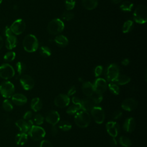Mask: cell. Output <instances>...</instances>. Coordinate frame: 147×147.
<instances>
[{"instance_id":"43","label":"cell","mask_w":147,"mask_h":147,"mask_svg":"<svg viewBox=\"0 0 147 147\" xmlns=\"http://www.w3.org/2000/svg\"><path fill=\"white\" fill-rule=\"evenodd\" d=\"M102 71H103V68H102V66L101 65H98L95 67V70H94V74H95V76L98 77L99 76H100L102 73Z\"/></svg>"},{"instance_id":"39","label":"cell","mask_w":147,"mask_h":147,"mask_svg":"<svg viewBox=\"0 0 147 147\" xmlns=\"http://www.w3.org/2000/svg\"><path fill=\"white\" fill-rule=\"evenodd\" d=\"M65 7L68 11L72 10L75 6V0H65Z\"/></svg>"},{"instance_id":"40","label":"cell","mask_w":147,"mask_h":147,"mask_svg":"<svg viewBox=\"0 0 147 147\" xmlns=\"http://www.w3.org/2000/svg\"><path fill=\"white\" fill-rule=\"evenodd\" d=\"M61 17H62V18L63 20H66V21H69V20H71L74 18V14L72 12L67 10L66 11H64L62 14Z\"/></svg>"},{"instance_id":"50","label":"cell","mask_w":147,"mask_h":147,"mask_svg":"<svg viewBox=\"0 0 147 147\" xmlns=\"http://www.w3.org/2000/svg\"><path fill=\"white\" fill-rule=\"evenodd\" d=\"M110 145L111 146L113 147H114V146H116L117 145V140H115V138L113 137L111 140H110Z\"/></svg>"},{"instance_id":"5","label":"cell","mask_w":147,"mask_h":147,"mask_svg":"<svg viewBox=\"0 0 147 147\" xmlns=\"http://www.w3.org/2000/svg\"><path fill=\"white\" fill-rule=\"evenodd\" d=\"M14 91V86L10 81H4L0 84V93L1 95L5 98L11 97Z\"/></svg>"},{"instance_id":"47","label":"cell","mask_w":147,"mask_h":147,"mask_svg":"<svg viewBox=\"0 0 147 147\" xmlns=\"http://www.w3.org/2000/svg\"><path fill=\"white\" fill-rule=\"evenodd\" d=\"M13 34V33H12L10 28L9 27V26H6L5 29H4V34L6 36V37L10 36V35H11Z\"/></svg>"},{"instance_id":"19","label":"cell","mask_w":147,"mask_h":147,"mask_svg":"<svg viewBox=\"0 0 147 147\" xmlns=\"http://www.w3.org/2000/svg\"><path fill=\"white\" fill-rule=\"evenodd\" d=\"M11 100L13 103L17 106H22L27 102V98L22 94H14L11 96Z\"/></svg>"},{"instance_id":"44","label":"cell","mask_w":147,"mask_h":147,"mask_svg":"<svg viewBox=\"0 0 147 147\" xmlns=\"http://www.w3.org/2000/svg\"><path fill=\"white\" fill-rule=\"evenodd\" d=\"M122 115V112L121 110H117L114 113L113 115V118L114 119H117L121 118Z\"/></svg>"},{"instance_id":"6","label":"cell","mask_w":147,"mask_h":147,"mask_svg":"<svg viewBox=\"0 0 147 147\" xmlns=\"http://www.w3.org/2000/svg\"><path fill=\"white\" fill-rule=\"evenodd\" d=\"M29 134L34 141H39L42 139L45 136V130L37 125H32L29 131Z\"/></svg>"},{"instance_id":"49","label":"cell","mask_w":147,"mask_h":147,"mask_svg":"<svg viewBox=\"0 0 147 147\" xmlns=\"http://www.w3.org/2000/svg\"><path fill=\"white\" fill-rule=\"evenodd\" d=\"M51 134L52 136H56L57 134L58 133V129L57 127L54 125V126H52L51 129Z\"/></svg>"},{"instance_id":"53","label":"cell","mask_w":147,"mask_h":147,"mask_svg":"<svg viewBox=\"0 0 147 147\" xmlns=\"http://www.w3.org/2000/svg\"><path fill=\"white\" fill-rule=\"evenodd\" d=\"M111 2H112L113 3L117 4V3H120L122 0H111Z\"/></svg>"},{"instance_id":"54","label":"cell","mask_w":147,"mask_h":147,"mask_svg":"<svg viewBox=\"0 0 147 147\" xmlns=\"http://www.w3.org/2000/svg\"><path fill=\"white\" fill-rule=\"evenodd\" d=\"M2 0H0V5L1 4V3H2Z\"/></svg>"},{"instance_id":"1","label":"cell","mask_w":147,"mask_h":147,"mask_svg":"<svg viewBox=\"0 0 147 147\" xmlns=\"http://www.w3.org/2000/svg\"><path fill=\"white\" fill-rule=\"evenodd\" d=\"M22 45L25 51L28 52H34L38 48V41L37 37L32 34L26 35L22 41Z\"/></svg>"},{"instance_id":"30","label":"cell","mask_w":147,"mask_h":147,"mask_svg":"<svg viewBox=\"0 0 147 147\" xmlns=\"http://www.w3.org/2000/svg\"><path fill=\"white\" fill-rule=\"evenodd\" d=\"M133 28V22L131 20H127L123 25L122 32L126 33L131 30Z\"/></svg>"},{"instance_id":"14","label":"cell","mask_w":147,"mask_h":147,"mask_svg":"<svg viewBox=\"0 0 147 147\" xmlns=\"http://www.w3.org/2000/svg\"><path fill=\"white\" fill-rule=\"evenodd\" d=\"M94 92L102 94L104 93L107 88L106 81L103 78H98L95 80L94 84Z\"/></svg>"},{"instance_id":"36","label":"cell","mask_w":147,"mask_h":147,"mask_svg":"<svg viewBox=\"0 0 147 147\" xmlns=\"http://www.w3.org/2000/svg\"><path fill=\"white\" fill-rule=\"evenodd\" d=\"M3 109L6 111H11L13 109V106L12 103L8 99H5L2 103Z\"/></svg>"},{"instance_id":"51","label":"cell","mask_w":147,"mask_h":147,"mask_svg":"<svg viewBox=\"0 0 147 147\" xmlns=\"http://www.w3.org/2000/svg\"><path fill=\"white\" fill-rule=\"evenodd\" d=\"M130 63V61L128 59H124L122 61H121V63L123 65H125V66H126L127 65Z\"/></svg>"},{"instance_id":"33","label":"cell","mask_w":147,"mask_h":147,"mask_svg":"<svg viewBox=\"0 0 147 147\" xmlns=\"http://www.w3.org/2000/svg\"><path fill=\"white\" fill-rule=\"evenodd\" d=\"M93 102L95 103V104H99L100 103L102 100H103V95L101 94L97 93L94 92L92 95L90 96Z\"/></svg>"},{"instance_id":"29","label":"cell","mask_w":147,"mask_h":147,"mask_svg":"<svg viewBox=\"0 0 147 147\" xmlns=\"http://www.w3.org/2000/svg\"><path fill=\"white\" fill-rule=\"evenodd\" d=\"M119 144L123 147H130L131 144V141L130 138L126 136H121L119 139Z\"/></svg>"},{"instance_id":"27","label":"cell","mask_w":147,"mask_h":147,"mask_svg":"<svg viewBox=\"0 0 147 147\" xmlns=\"http://www.w3.org/2000/svg\"><path fill=\"white\" fill-rule=\"evenodd\" d=\"M130 78L129 76L125 75H120V74L118 75V76L115 80V82L118 84H119V85L126 84L129 82H130Z\"/></svg>"},{"instance_id":"22","label":"cell","mask_w":147,"mask_h":147,"mask_svg":"<svg viewBox=\"0 0 147 147\" xmlns=\"http://www.w3.org/2000/svg\"><path fill=\"white\" fill-rule=\"evenodd\" d=\"M17 44V37L13 34L6 37L5 41V46L8 49H12L15 48Z\"/></svg>"},{"instance_id":"46","label":"cell","mask_w":147,"mask_h":147,"mask_svg":"<svg viewBox=\"0 0 147 147\" xmlns=\"http://www.w3.org/2000/svg\"><path fill=\"white\" fill-rule=\"evenodd\" d=\"M72 102L74 103V105H80L81 106L82 103V100L79 99V98L76 96H74L72 98Z\"/></svg>"},{"instance_id":"38","label":"cell","mask_w":147,"mask_h":147,"mask_svg":"<svg viewBox=\"0 0 147 147\" xmlns=\"http://www.w3.org/2000/svg\"><path fill=\"white\" fill-rule=\"evenodd\" d=\"M16 69L19 75H21L26 69V65L21 61H18L16 64Z\"/></svg>"},{"instance_id":"8","label":"cell","mask_w":147,"mask_h":147,"mask_svg":"<svg viewBox=\"0 0 147 147\" xmlns=\"http://www.w3.org/2000/svg\"><path fill=\"white\" fill-rule=\"evenodd\" d=\"M91 115L94 121L98 123H102L105 118V114L103 109L99 106H95L90 111Z\"/></svg>"},{"instance_id":"25","label":"cell","mask_w":147,"mask_h":147,"mask_svg":"<svg viewBox=\"0 0 147 147\" xmlns=\"http://www.w3.org/2000/svg\"><path fill=\"white\" fill-rule=\"evenodd\" d=\"M28 141V135L25 133H18L15 137V141L18 145H24Z\"/></svg>"},{"instance_id":"42","label":"cell","mask_w":147,"mask_h":147,"mask_svg":"<svg viewBox=\"0 0 147 147\" xmlns=\"http://www.w3.org/2000/svg\"><path fill=\"white\" fill-rule=\"evenodd\" d=\"M40 147H53V145L49 141L44 140L40 142Z\"/></svg>"},{"instance_id":"23","label":"cell","mask_w":147,"mask_h":147,"mask_svg":"<svg viewBox=\"0 0 147 147\" xmlns=\"http://www.w3.org/2000/svg\"><path fill=\"white\" fill-rule=\"evenodd\" d=\"M42 107V103L39 98H34L30 102V107L34 111H40Z\"/></svg>"},{"instance_id":"9","label":"cell","mask_w":147,"mask_h":147,"mask_svg":"<svg viewBox=\"0 0 147 147\" xmlns=\"http://www.w3.org/2000/svg\"><path fill=\"white\" fill-rule=\"evenodd\" d=\"M119 75V68L116 64H111L106 71V78L109 82H114Z\"/></svg>"},{"instance_id":"45","label":"cell","mask_w":147,"mask_h":147,"mask_svg":"<svg viewBox=\"0 0 147 147\" xmlns=\"http://www.w3.org/2000/svg\"><path fill=\"white\" fill-rule=\"evenodd\" d=\"M32 115H33L32 112L31 111H28L24 115V117H23L24 119H25V120H29L32 117Z\"/></svg>"},{"instance_id":"3","label":"cell","mask_w":147,"mask_h":147,"mask_svg":"<svg viewBox=\"0 0 147 147\" xmlns=\"http://www.w3.org/2000/svg\"><path fill=\"white\" fill-rule=\"evenodd\" d=\"M133 18L137 23L140 24L145 23L147 20V10L146 6L144 5H138L134 10Z\"/></svg>"},{"instance_id":"35","label":"cell","mask_w":147,"mask_h":147,"mask_svg":"<svg viewBox=\"0 0 147 147\" xmlns=\"http://www.w3.org/2000/svg\"><path fill=\"white\" fill-rule=\"evenodd\" d=\"M108 87L111 91V93H113L114 95H118L120 92L119 88L118 86L115 83H110L108 85Z\"/></svg>"},{"instance_id":"37","label":"cell","mask_w":147,"mask_h":147,"mask_svg":"<svg viewBox=\"0 0 147 147\" xmlns=\"http://www.w3.org/2000/svg\"><path fill=\"white\" fill-rule=\"evenodd\" d=\"M16 53L13 51H10L7 52L3 56V59L5 61L10 62L14 60L16 57Z\"/></svg>"},{"instance_id":"10","label":"cell","mask_w":147,"mask_h":147,"mask_svg":"<svg viewBox=\"0 0 147 147\" xmlns=\"http://www.w3.org/2000/svg\"><path fill=\"white\" fill-rule=\"evenodd\" d=\"M10 28L13 34L19 35L24 32L26 28V24L22 19L20 18L15 20Z\"/></svg>"},{"instance_id":"41","label":"cell","mask_w":147,"mask_h":147,"mask_svg":"<svg viewBox=\"0 0 147 147\" xmlns=\"http://www.w3.org/2000/svg\"><path fill=\"white\" fill-rule=\"evenodd\" d=\"M44 118L43 116L40 114H37L35 115V116L34 117V121L36 124H37V125H42L44 122Z\"/></svg>"},{"instance_id":"24","label":"cell","mask_w":147,"mask_h":147,"mask_svg":"<svg viewBox=\"0 0 147 147\" xmlns=\"http://www.w3.org/2000/svg\"><path fill=\"white\" fill-rule=\"evenodd\" d=\"M82 5L83 7L88 10L95 9L98 6L97 0H82Z\"/></svg>"},{"instance_id":"34","label":"cell","mask_w":147,"mask_h":147,"mask_svg":"<svg viewBox=\"0 0 147 147\" xmlns=\"http://www.w3.org/2000/svg\"><path fill=\"white\" fill-rule=\"evenodd\" d=\"M40 53L43 57H48L51 55V50L47 46H42L40 49Z\"/></svg>"},{"instance_id":"48","label":"cell","mask_w":147,"mask_h":147,"mask_svg":"<svg viewBox=\"0 0 147 147\" xmlns=\"http://www.w3.org/2000/svg\"><path fill=\"white\" fill-rule=\"evenodd\" d=\"M76 91V88L75 87V86H73L72 87H70V88L68 90V93H67V95L68 96H71L74 95Z\"/></svg>"},{"instance_id":"31","label":"cell","mask_w":147,"mask_h":147,"mask_svg":"<svg viewBox=\"0 0 147 147\" xmlns=\"http://www.w3.org/2000/svg\"><path fill=\"white\" fill-rule=\"evenodd\" d=\"M59 127L63 131H68L72 128L71 124L67 121H61L59 123Z\"/></svg>"},{"instance_id":"4","label":"cell","mask_w":147,"mask_h":147,"mask_svg":"<svg viewBox=\"0 0 147 147\" xmlns=\"http://www.w3.org/2000/svg\"><path fill=\"white\" fill-rule=\"evenodd\" d=\"M64 28V22L59 18H55L51 21L48 26L47 30L49 34L57 35L63 32Z\"/></svg>"},{"instance_id":"7","label":"cell","mask_w":147,"mask_h":147,"mask_svg":"<svg viewBox=\"0 0 147 147\" xmlns=\"http://www.w3.org/2000/svg\"><path fill=\"white\" fill-rule=\"evenodd\" d=\"M15 75L13 67L7 63H5L0 66V77L3 79L7 80L13 78Z\"/></svg>"},{"instance_id":"52","label":"cell","mask_w":147,"mask_h":147,"mask_svg":"<svg viewBox=\"0 0 147 147\" xmlns=\"http://www.w3.org/2000/svg\"><path fill=\"white\" fill-rule=\"evenodd\" d=\"M3 40L2 37H1V36H0V49L2 48V47L3 46Z\"/></svg>"},{"instance_id":"20","label":"cell","mask_w":147,"mask_h":147,"mask_svg":"<svg viewBox=\"0 0 147 147\" xmlns=\"http://www.w3.org/2000/svg\"><path fill=\"white\" fill-rule=\"evenodd\" d=\"M123 130L126 132H132L136 128V121L132 117H129L127 118L123 125Z\"/></svg>"},{"instance_id":"18","label":"cell","mask_w":147,"mask_h":147,"mask_svg":"<svg viewBox=\"0 0 147 147\" xmlns=\"http://www.w3.org/2000/svg\"><path fill=\"white\" fill-rule=\"evenodd\" d=\"M95 106V103L93 102L90 96H87L82 100L81 107L83 111L88 112L90 111Z\"/></svg>"},{"instance_id":"13","label":"cell","mask_w":147,"mask_h":147,"mask_svg":"<svg viewBox=\"0 0 147 147\" xmlns=\"http://www.w3.org/2000/svg\"><path fill=\"white\" fill-rule=\"evenodd\" d=\"M20 83L25 90H30L32 89L34 86V81L33 79L28 75H23L20 79Z\"/></svg>"},{"instance_id":"2","label":"cell","mask_w":147,"mask_h":147,"mask_svg":"<svg viewBox=\"0 0 147 147\" xmlns=\"http://www.w3.org/2000/svg\"><path fill=\"white\" fill-rule=\"evenodd\" d=\"M75 124L81 128L87 127L91 122V117L88 112L80 111L78 112L74 117Z\"/></svg>"},{"instance_id":"21","label":"cell","mask_w":147,"mask_h":147,"mask_svg":"<svg viewBox=\"0 0 147 147\" xmlns=\"http://www.w3.org/2000/svg\"><path fill=\"white\" fill-rule=\"evenodd\" d=\"M83 94L87 96H91L94 92L93 84L90 82H85L83 83L82 87Z\"/></svg>"},{"instance_id":"11","label":"cell","mask_w":147,"mask_h":147,"mask_svg":"<svg viewBox=\"0 0 147 147\" xmlns=\"http://www.w3.org/2000/svg\"><path fill=\"white\" fill-rule=\"evenodd\" d=\"M106 128L108 134L114 138H115L120 131L119 125L114 121L108 122L106 124Z\"/></svg>"},{"instance_id":"12","label":"cell","mask_w":147,"mask_h":147,"mask_svg":"<svg viewBox=\"0 0 147 147\" xmlns=\"http://www.w3.org/2000/svg\"><path fill=\"white\" fill-rule=\"evenodd\" d=\"M70 102L69 96L66 94H60L57 95L54 99V103L55 106L60 108H64L67 107Z\"/></svg>"},{"instance_id":"26","label":"cell","mask_w":147,"mask_h":147,"mask_svg":"<svg viewBox=\"0 0 147 147\" xmlns=\"http://www.w3.org/2000/svg\"><path fill=\"white\" fill-rule=\"evenodd\" d=\"M55 42L56 43V44L58 46L61 47H64L68 45V40L65 36L62 34H59L55 37Z\"/></svg>"},{"instance_id":"32","label":"cell","mask_w":147,"mask_h":147,"mask_svg":"<svg viewBox=\"0 0 147 147\" xmlns=\"http://www.w3.org/2000/svg\"><path fill=\"white\" fill-rule=\"evenodd\" d=\"M82 109V107L80 105H73L70 106L69 107H68V109L66 110V112L69 115H74L77 112Z\"/></svg>"},{"instance_id":"16","label":"cell","mask_w":147,"mask_h":147,"mask_svg":"<svg viewBox=\"0 0 147 147\" xmlns=\"http://www.w3.org/2000/svg\"><path fill=\"white\" fill-rule=\"evenodd\" d=\"M16 125L21 132L26 133L27 132H29L30 127L33 125L32 121L30 119L26 121L25 119H21L16 122Z\"/></svg>"},{"instance_id":"15","label":"cell","mask_w":147,"mask_h":147,"mask_svg":"<svg viewBox=\"0 0 147 147\" xmlns=\"http://www.w3.org/2000/svg\"><path fill=\"white\" fill-rule=\"evenodd\" d=\"M60 117L59 113L55 110H51L48 111L45 115V120L52 126L56 125L60 121Z\"/></svg>"},{"instance_id":"28","label":"cell","mask_w":147,"mask_h":147,"mask_svg":"<svg viewBox=\"0 0 147 147\" xmlns=\"http://www.w3.org/2000/svg\"><path fill=\"white\" fill-rule=\"evenodd\" d=\"M134 5L130 1H126L120 5V9L123 11H130Z\"/></svg>"},{"instance_id":"17","label":"cell","mask_w":147,"mask_h":147,"mask_svg":"<svg viewBox=\"0 0 147 147\" xmlns=\"http://www.w3.org/2000/svg\"><path fill=\"white\" fill-rule=\"evenodd\" d=\"M138 105V103L136 100H135L133 98H129L125 99L122 104H121V107L122 109L127 111H131L133 110H134Z\"/></svg>"}]
</instances>
